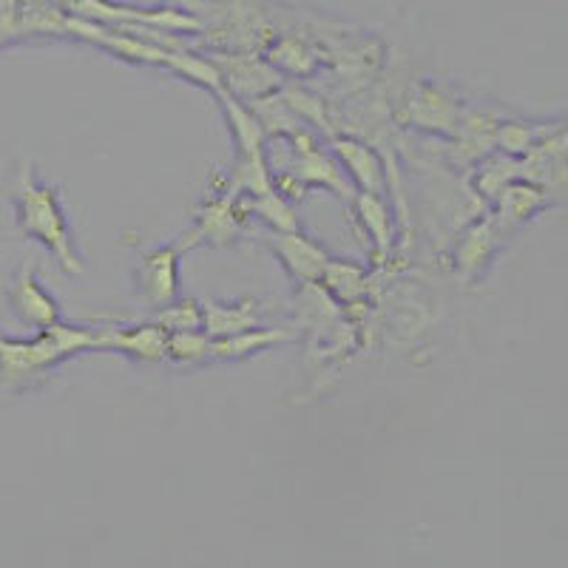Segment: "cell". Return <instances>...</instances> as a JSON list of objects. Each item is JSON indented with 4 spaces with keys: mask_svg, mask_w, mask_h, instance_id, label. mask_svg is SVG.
<instances>
[{
    "mask_svg": "<svg viewBox=\"0 0 568 568\" xmlns=\"http://www.w3.org/2000/svg\"><path fill=\"white\" fill-rule=\"evenodd\" d=\"M9 302H12L14 313L27 324H34V327H52L58 313H54L52 298L45 296L38 287V282L32 278V271H23L12 284V293H9Z\"/></svg>",
    "mask_w": 568,
    "mask_h": 568,
    "instance_id": "3",
    "label": "cell"
},
{
    "mask_svg": "<svg viewBox=\"0 0 568 568\" xmlns=\"http://www.w3.org/2000/svg\"><path fill=\"white\" fill-rule=\"evenodd\" d=\"M91 344V338H85L78 329H60L52 327L49 336H43L40 342L20 344V342H7L0 338V384L3 387H14L27 375L38 373V369L49 367L60 358V355L71 353V349Z\"/></svg>",
    "mask_w": 568,
    "mask_h": 568,
    "instance_id": "2",
    "label": "cell"
},
{
    "mask_svg": "<svg viewBox=\"0 0 568 568\" xmlns=\"http://www.w3.org/2000/svg\"><path fill=\"white\" fill-rule=\"evenodd\" d=\"M14 200H18V222L23 227V233L38 236L40 242H49L60 253L63 265L71 267V271H78V258L71 256L63 213H60L52 191L40 187L29 171H20Z\"/></svg>",
    "mask_w": 568,
    "mask_h": 568,
    "instance_id": "1",
    "label": "cell"
}]
</instances>
